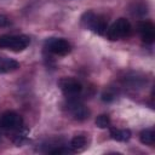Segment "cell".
<instances>
[{"instance_id":"6da1fadb","label":"cell","mask_w":155,"mask_h":155,"mask_svg":"<svg viewBox=\"0 0 155 155\" xmlns=\"http://www.w3.org/2000/svg\"><path fill=\"white\" fill-rule=\"evenodd\" d=\"M29 38L27 35H0V48H7L11 51H23L29 46Z\"/></svg>"},{"instance_id":"7a4b0ae2","label":"cell","mask_w":155,"mask_h":155,"mask_svg":"<svg viewBox=\"0 0 155 155\" xmlns=\"http://www.w3.org/2000/svg\"><path fill=\"white\" fill-rule=\"evenodd\" d=\"M131 33V24L125 18H119L116 22H114L110 28L107 31L109 40H119L124 36H127Z\"/></svg>"},{"instance_id":"3957f363","label":"cell","mask_w":155,"mask_h":155,"mask_svg":"<svg viewBox=\"0 0 155 155\" xmlns=\"http://www.w3.org/2000/svg\"><path fill=\"white\" fill-rule=\"evenodd\" d=\"M23 125L22 117L15 111H5L0 117V127L5 130H19Z\"/></svg>"},{"instance_id":"277c9868","label":"cell","mask_w":155,"mask_h":155,"mask_svg":"<svg viewBox=\"0 0 155 155\" xmlns=\"http://www.w3.org/2000/svg\"><path fill=\"white\" fill-rule=\"evenodd\" d=\"M46 48L58 56H65L70 52V44L64 39L51 38L46 41Z\"/></svg>"},{"instance_id":"5b68a950","label":"cell","mask_w":155,"mask_h":155,"mask_svg":"<svg viewBox=\"0 0 155 155\" xmlns=\"http://www.w3.org/2000/svg\"><path fill=\"white\" fill-rule=\"evenodd\" d=\"M59 87L62 90V92L68 96V97H74L76 94H79L82 90L81 84L73 78H63L59 80Z\"/></svg>"},{"instance_id":"8992f818","label":"cell","mask_w":155,"mask_h":155,"mask_svg":"<svg viewBox=\"0 0 155 155\" xmlns=\"http://www.w3.org/2000/svg\"><path fill=\"white\" fill-rule=\"evenodd\" d=\"M138 31L143 39L144 42L147 44H151L155 39V29L151 22L148 21H143L138 23Z\"/></svg>"},{"instance_id":"52a82bcc","label":"cell","mask_w":155,"mask_h":155,"mask_svg":"<svg viewBox=\"0 0 155 155\" xmlns=\"http://www.w3.org/2000/svg\"><path fill=\"white\" fill-rule=\"evenodd\" d=\"M70 111H71L74 119L75 120H79V121L86 120L90 116L88 108L85 107L84 104H80V103H71L70 104Z\"/></svg>"},{"instance_id":"ba28073f","label":"cell","mask_w":155,"mask_h":155,"mask_svg":"<svg viewBox=\"0 0 155 155\" xmlns=\"http://www.w3.org/2000/svg\"><path fill=\"white\" fill-rule=\"evenodd\" d=\"M19 68V63L11 58H0V73H10Z\"/></svg>"},{"instance_id":"9c48e42d","label":"cell","mask_w":155,"mask_h":155,"mask_svg":"<svg viewBox=\"0 0 155 155\" xmlns=\"http://www.w3.org/2000/svg\"><path fill=\"white\" fill-rule=\"evenodd\" d=\"M110 136L114 140L117 142H126L131 138V131L130 130H119V128H111L110 130Z\"/></svg>"},{"instance_id":"30bf717a","label":"cell","mask_w":155,"mask_h":155,"mask_svg":"<svg viewBox=\"0 0 155 155\" xmlns=\"http://www.w3.org/2000/svg\"><path fill=\"white\" fill-rule=\"evenodd\" d=\"M139 139L143 144H147V145H153L154 142H155V132L153 128H147V130H143L139 134Z\"/></svg>"},{"instance_id":"8fae6325","label":"cell","mask_w":155,"mask_h":155,"mask_svg":"<svg viewBox=\"0 0 155 155\" xmlns=\"http://www.w3.org/2000/svg\"><path fill=\"white\" fill-rule=\"evenodd\" d=\"M91 30H93L98 35H103L107 31V22L103 18L96 16V19H94V22H93V24L91 27Z\"/></svg>"},{"instance_id":"7c38bea8","label":"cell","mask_w":155,"mask_h":155,"mask_svg":"<svg viewBox=\"0 0 155 155\" xmlns=\"http://www.w3.org/2000/svg\"><path fill=\"white\" fill-rule=\"evenodd\" d=\"M85 145H86V138L84 136H75L70 140V148L73 149V151H78L82 149Z\"/></svg>"},{"instance_id":"4fadbf2b","label":"cell","mask_w":155,"mask_h":155,"mask_svg":"<svg viewBox=\"0 0 155 155\" xmlns=\"http://www.w3.org/2000/svg\"><path fill=\"white\" fill-rule=\"evenodd\" d=\"M94 19H96V15H94L93 12L88 11V12H85V13L82 15V17H81V23H82V25H84L85 28L91 29V27H92Z\"/></svg>"},{"instance_id":"5bb4252c","label":"cell","mask_w":155,"mask_h":155,"mask_svg":"<svg viewBox=\"0 0 155 155\" xmlns=\"http://www.w3.org/2000/svg\"><path fill=\"white\" fill-rule=\"evenodd\" d=\"M109 125H110V119H109V116L108 115H99V116H97V119H96V126L98 127V128H107V127H109Z\"/></svg>"},{"instance_id":"9a60e30c","label":"cell","mask_w":155,"mask_h":155,"mask_svg":"<svg viewBox=\"0 0 155 155\" xmlns=\"http://www.w3.org/2000/svg\"><path fill=\"white\" fill-rule=\"evenodd\" d=\"M48 153H50V154H69V153H71V150H69V149H67V148H64V147H58V148H56V149L50 150Z\"/></svg>"},{"instance_id":"2e32d148","label":"cell","mask_w":155,"mask_h":155,"mask_svg":"<svg viewBox=\"0 0 155 155\" xmlns=\"http://www.w3.org/2000/svg\"><path fill=\"white\" fill-rule=\"evenodd\" d=\"M8 24V19L5 17V16H2V15H0V27H4V25H7Z\"/></svg>"}]
</instances>
